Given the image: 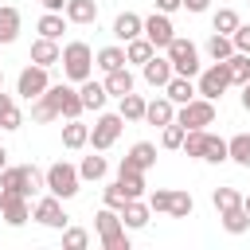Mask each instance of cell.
<instances>
[{
	"label": "cell",
	"mask_w": 250,
	"mask_h": 250,
	"mask_svg": "<svg viewBox=\"0 0 250 250\" xmlns=\"http://www.w3.org/2000/svg\"><path fill=\"white\" fill-rule=\"evenodd\" d=\"M176 121H180L184 129H207V125H215V102L195 94L191 102L176 105Z\"/></svg>",
	"instance_id": "obj_7"
},
{
	"label": "cell",
	"mask_w": 250,
	"mask_h": 250,
	"mask_svg": "<svg viewBox=\"0 0 250 250\" xmlns=\"http://www.w3.org/2000/svg\"><path fill=\"white\" fill-rule=\"evenodd\" d=\"M78 94H82V105H86L90 113H102V109H105V102H109L105 82H94V74H90L86 82H78Z\"/></svg>",
	"instance_id": "obj_15"
},
{
	"label": "cell",
	"mask_w": 250,
	"mask_h": 250,
	"mask_svg": "<svg viewBox=\"0 0 250 250\" xmlns=\"http://www.w3.org/2000/svg\"><path fill=\"white\" fill-rule=\"evenodd\" d=\"M219 223H223L227 234H246V230H250V215H246V207H230V211H223Z\"/></svg>",
	"instance_id": "obj_31"
},
{
	"label": "cell",
	"mask_w": 250,
	"mask_h": 250,
	"mask_svg": "<svg viewBox=\"0 0 250 250\" xmlns=\"http://www.w3.org/2000/svg\"><path fill=\"white\" fill-rule=\"evenodd\" d=\"M152 4H156V12H168V16L184 8V0H152Z\"/></svg>",
	"instance_id": "obj_48"
},
{
	"label": "cell",
	"mask_w": 250,
	"mask_h": 250,
	"mask_svg": "<svg viewBox=\"0 0 250 250\" xmlns=\"http://www.w3.org/2000/svg\"><path fill=\"white\" fill-rule=\"evenodd\" d=\"M121 129H125V117L121 113H98L94 117V125H90V145L98 148V152H105V148H113L117 145V137H121Z\"/></svg>",
	"instance_id": "obj_8"
},
{
	"label": "cell",
	"mask_w": 250,
	"mask_h": 250,
	"mask_svg": "<svg viewBox=\"0 0 250 250\" xmlns=\"http://www.w3.org/2000/svg\"><path fill=\"white\" fill-rule=\"evenodd\" d=\"M105 172H109V160L105 156H98V148H94V156H82V164H78V176L82 180H105Z\"/></svg>",
	"instance_id": "obj_30"
},
{
	"label": "cell",
	"mask_w": 250,
	"mask_h": 250,
	"mask_svg": "<svg viewBox=\"0 0 250 250\" xmlns=\"http://www.w3.org/2000/svg\"><path fill=\"white\" fill-rule=\"evenodd\" d=\"M62 246L66 250H86L90 246V234L82 227H62Z\"/></svg>",
	"instance_id": "obj_45"
},
{
	"label": "cell",
	"mask_w": 250,
	"mask_h": 250,
	"mask_svg": "<svg viewBox=\"0 0 250 250\" xmlns=\"http://www.w3.org/2000/svg\"><path fill=\"white\" fill-rule=\"evenodd\" d=\"M230 39H234V51H242V55H250V23H238V31H234Z\"/></svg>",
	"instance_id": "obj_47"
},
{
	"label": "cell",
	"mask_w": 250,
	"mask_h": 250,
	"mask_svg": "<svg viewBox=\"0 0 250 250\" xmlns=\"http://www.w3.org/2000/svg\"><path fill=\"white\" fill-rule=\"evenodd\" d=\"M121 164H125V168H137V172H148V168L156 164V145H152V141H137V145L121 156Z\"/></svg>",
	"instance_id": "obj_16"
},
{
	"label": "cell",
	"mask_w": 250,
	"mask_h": 250,
	"mask_svg": "<svg viewBox=\"0 0 250 250\" xmlns=\"http://www.w3.org/2000/svg\"><path fill=\"white\" fill-rule=\"evenodd\" d=\"M152 55H156V47H152L145 35H137V39H129V43H125V59H129V62H137V66H145Z\"/></svg>",
	"instance_id": "obj_32"
},
{
	"label": "cell",
	"mask_w": 250,
	"mask_h": 250,
	"mask_svg": "<svg viewBox=\"0 0 250 250\" xmlns=\"http://www.w3.org/2000/svg\"><path fill=\"white\" fill-rule=\"evenodd\" d=\"M43 188H47V176H43L35 164H23V188H20V191L31 199V195H35V191H43Z\"/></svg>",
	"instance_id": "obj_39"
},
{
	"label": "cell",
	"mask_w": 250,
	"mask_h": 250,
	"mask_svg": "<svg viewBox=\"0 0 250 250\" xmlns=\"http://www.w3.org/2000/svg\"><path fill=\"white\" fill-rule=\"evenodd\" d=\"M137 35H145V16L121 12V16L113 20V39H117V43H129V39H137Z\"/></svg>",
	"instance_id": "obj_17"
},
{
	"label": "cell",
	"mask_w": 250,
	"mask_h": 250,
	"mask_svg": "<svg viewBox=\"0 0 250 250\" xmlns=\"http://www.w3.org/2000/svg\"><path fill=\"white\" fill-rule=\"evenodd\" d=\"M4 168H8V148L0 145V172H4Z\"/></svg>",
	"instance_id": "obj_52"
},
{
	"label": "cell",
	"mask_w": 250,
	"mask_h": 250,
	"mask_svg": "<svg viewBox=\"0 0 250 250\" xmlns=\"http://www.w3.org/2000/svg\"><path fill=\"white\" fill-rule=\"evenodd\" d=\"M86 145H90V125H82L78 117H70V121L62 125V148L78 152V148H86Z\"/></svg>",
	"instance_id": "obj_24"
},
{
	"label": "cell",
	"mask_w": 250,
	"mask_h": 250,
	"mask_svg": "<svg viewBox=\"0 0 250 250\" xmlns=\"http://www.w3.org/2000/svg\"><path fill=\"white\" fill-rule=\"evenodd\" d=\"M94 66L102 70V74H109V70H117V66H129V59H125V47H102L98 55H94Z\"/></svg>",
	"instance_id": "obj_25"
},
{
	"label": "cell",
	"mask_w": 250,
	"mask_h": 250,
	"mask_svg": "<svg viewBox=\"0 0 250 250\" xmlns=\"http://www.w3.org/2000/svg\"><path fill=\"white\" fill-rule=\"evenodd\" d=\"M0 90H4V70H0Z\"/></svg>",
	"instance_id": "obj_54"
},
{
	"label": "cell",
	"mask_w": 250,
	"mask_h": 250,
	"mask_svg": "<svg viewBox=\"0 0 250 250\" xmlns=\"http://www.w3.org/2000/svg\"><path fill=\"white\" fill-rule=\"evenodd\" d=\"M121 105H117V113L125 117V121H145V109H148V102L141 98V94H125V98H117Z\"/></svg>",
	"instance_id": "obj_33"
},
{
	"label": "cell",
	"mask_w": 250,
	"mask_h": 250,
	"mask_svg": "<svg viewBox=\"0 0 250 250\" xmlns=\"http://www.w3.org/2000/svg\"><path fill=\"white\" fill-rule=\"evenodd\" d=\"M164 94H168L176 105H184V102H191L199 90H195V82H191V78H184V74H172V82L164 86Z\"/></svg>",
	"instance_id": "obj_26"
},
{
	"label": "cell",
	"mask_w": 250,
	"mask_h": 250,
	"mask_svg": "<svg viewBox=\"0 0 250 250\" xmlns=\"http://www.w3.org/2000/svg\"><path fill=\"white\" fill-rule=\"evenodd\" d=\"M133 86H137V78H133L129 66H117V70L105 74V90H109V98H125V94H133Z\"/></svg>",
	"instance_id": "obj_23"
},
{
	"label": "cell",
	"mask_w": 250,
	"mask_h": 250,
	"mask_svg": "<svg viewBox=\"0 0 250 250\" xmlns=\"http://www.w3.org/2000/svg\"><path fill=\"white\" fill-rule=\"evenodd\" d=\"M102 199H105V207H113V211H121L125 207V188H121V180H113V184H105V191H102Z\"/></svg>",
	"instance_id": "obj_46"
},
{
	"label": "cell",
	"mask_w": 250,
	"mask_h": 250,
	"mask_svg": "<svg viewBox=\"0 0 250 250\" xmlns=\"http://www.w3.org/2000/svg\"><path fill=\"white\" fill-rule=\"evenodd\" d=\"M20 125H23V113H20L16 98L0 90V129H8V133H12V129H20Z\"/></svg>",
	"instance_id": "obj_28"
},
{
	"label": "cell",
	"mask_w": 250,
	"mask_h": 250,
	"mask_svg": "<svg viewBox=\"0 0 250 250\" xmlns=\"http://www.w3.org/2000/svg\"><path fill=\"white\" fill-rule=\"evenodd\" d=\"M43 176H47V191H51V195H59V199H74V195H78V188H82L78 168H74V164H66V160H55Z\"/></svg>",
	"instance_id": "obj_5"
},
{
	"label": "cell",
	"mask_w": 250,
	"mask_h": 250,
	"mask_svg": "<svg viewBox=\"0 0 250 250\" xmlns=\"http://www.w3.org/2000/svg\"><path fill=\"white\" fill-rule=\"evenodd\" d=\"M20 8H12V4H0V47H8V43H16L20 39Z\"/></svg>",
	"instance_id": "obj_22"
},
{
	"label": "cell",
	"mask_w": 250,
	"mask_h": 250,
	"mask_svg": "<svg viewBox=\"0 0 250 250\" xmlns=\"http://www.w3.org/2000/svg\"><path fill=\"white\" fill-rule=\"evenodd\" d=\"M184 8H188L191 16H203V12L211 8V0H184Z\"/></svg>",
	"instance_id": "obj_49"
},
{
	"label": "cell",
	"mask_w": 250,
	"mask_h": 250,
	"mask_svg": "<svg viewBox=\"0 0 250 250\" xmlns=\"http://www.w3.org/2000/svg\"><path fill=\"white\" fill-rule=\"evenodd\" d=\"M39 4H43L47 12H62V8H66V0H39Z\"/></svg>",
	"instance_id": "obj_50"
},
{
	"label": "cell",
	"mask_w": 250,
	"mask_h": 250,
	"mask_svg": "<svg viewBox=\"0 0 250 250\" xmlns=\"http://www.w3.org/2000/svg\"><path fill=\"white\" fill-rule=\"evenodd\" d=\"M164 55L172 59V66H176V74H184V78H199V70H203V62H199V47L191 43V39H184V35H176L168 47H164Z\"/></svg>",
	"instance_id": "obj_3"
},
{
	"label": "cell",
	"mask_w": 250,
	"mask_h": 250,
	"mask_svg": "<svg viewBox=\"0 0 250 250\" xmlns=\"http://www.w3.org/2000/svg\"><path fill=\"white\" fill-rule=\"evenodd\" d=\"M94 227H98V238H102L105 250H129V227L121 223V211L102 207L94 215Z\"/></svg>",
	"instance_id": "obj_2"
},
{
	"label": "cell",
	"mask_w": 250,
	"mask_h": 250,
	"mask_svg": "<svg viewBox=\"0 0 250 250\" xmlns=\"http://www.w3.org/2000/svg\"><path fill=\"white\" fill-rule=\"evenodd\" d=\"M141 74H145V82H148L152 90H164V86L172 82L176 66H172V59H168V55H152V59L141 66Z\"/></svg>",
	"instance_id": "obj_14"
},
{
	"label": "cell",
	"mask_w": 250,
	"mask_h": 250,
	"mask_svg": "<svg viewBox=\"0 0 250 250\" xmlns=\"http://www.w3.org/2000/svg\"><path fill=\"white\" fill-rule=\"evenodd\" d=\"M0 215H4L8 227H23V223L31 219L27 195H23V191H4V188H0Z\"/></svg>",
	"instance_id": "obj_12"
},
{
	"label": "cell",
	"mask_w": 250,
	"mask_h": 250,
	"mask_svg": "<svg viewBox=\"0 0 250 250\" xmlns=\"http://www.w3.org/2000/svg\"><path fill=\"white\" fill-rule=\"evenodd\" d=\"M184 133H188V129H184L180 121L164 125V129H160V148H184Z\"/></svg>",
	"instance_id": "obj_43"
},
{
	"label": "cell",
	"mask_w": 250,
	"mask_h": 250,
	"mask_svg": "<svg viewBox=\"0 0 250 250\" xmlns=\"http://www.w3.org/2000/svg\"><path fill=\"white\" fill-rule=\"evenodd\" d=\"M0 188H4V191H20V188H23V164H8V168L0 172Z\"/></svg>",
	"instance_id": "obj_44"
},
{
	"label": "cell",
	"mask_w": 250,
	"mask_h": 250,
	"mask_svg": "<svg viewBox=\"0 0 250 250\" xmlns=\"http://www.w3.org/2000/svg\"><path fill=\"white\" fill-rule=\"evenodd\" d=\"M117 180H121V188H125V195H129V199H141V195H145V172L117 164Z\"/></svg>",
	"instance_id": "obj_27"
},
{
	"label": "cell",
	"mask_w": 250,
	"mask_h": 250,
	"mask_svg": "<svg viewBox=\"0 0 250 250\" xmlns=\"http://www.w3.org/2000/svg\"><path fill=\"white\" fill-rule=\"evenodd\" d=\"M62 16L70 20V23H98V0H66V8H62Z\"/></svg>",
	"instance_id": "obj_21"
},
{
	"label": "cell",
	"mask_w": 250,
	"mask_h": 250,
	"mask_svg": "<svg viewBox=\"0 0 250 250\" xmlns=\"http://www.w3.org/2000/svg\"><path fill=\"white\" fill-rule=\"evenodd\" d=\"M203 145H207V129H188L184 133V156L203 160Z\"/></svg>",
	"instance_id": "obj_38"
},
{
	"label": "cell",
	"mask_w": 250,
	"mask_h": 250,
	"mask_svg": "<svg viewBox=\"0 0 250 250\" xmlns=\"http://www.w3.org/2000/svg\"><path fill=\"white\" fill-rule=\"evenodd\" d=\"M47 98L55 102V109H59V117H62V121H70V117H82V113H86L82 94H78V86H70V82H51V86H47Z\"/></svg>",
	"instance_id": "obj_9"
},
{
	"label": "cell",
	"mask_w": 250,
	"mask_h": 250,
	"mask_svg": "<svg viewBox=\"0 0 250 250\" xmlns=\"http://www.w3.org/2000/svg\"><path fill=\"white\" fill-rule=\"evenodd\" d=\"M227 148H230V160L238 168H250V133H234L227 141Z\"/></svg>",
	"instance_id": "obj_36"
},
{
	"label": "cell",
	"mask_w": 250,
	"mask_h": 250,
	"mask_svg": "<svg viewBox=\"0 0 250 250\" xmlns=\"http://www.w3.org/2000/svg\"><path fill=\"white\" fill-rule=\"evenodd\" d=\"M145 121H148V125H160V129H164V125H172V121H176V102H172L168 94L152 98V102H148V109H145Z\"/></svg>",
	"instance_id": "obj_19"
},
{
	"label": "cell",
	"mask_w": 250,
	"mask_h": 250,
	"mask_svg": "<svg viewBox=\"0 0 250 250\" xmlns=\"http://www.w3.org/2000/svg\"><path fill=\"white\" fill-rule=\"evenodd\" d=\"M148 207L160 211V215H172V219H188L195 211V199L188 191H172V188H156L148 191Z\"/></svg>",
	"instance_id": "obj_6"
},
{
	"label": "cell",
	"mask_w": 250,
	"mask_h": 250,
	"mask_svg": "<svg viewBox=\"0 0 250 250\" xmlns=\"http://www.w3.org/2000/svg\"><path fill=\"white\" fill-rule=\"evenodd\" d=\"M148 219H152V207H148V199H125V207H121V223H125L129 230H141V227H148Z\"/></svg>",
	"instance_id": "obj_20"
},
{
	"label": "cell",
	"mask_w": 250,
	"mask_h": 250,
	"mask_svg": "<svg viewBox=\"0 0 250 250\" xmlns=\"http://www.w3.org/2000/svg\"><path fill=\"white\" fill-rule=\"evenodd\" d=\"M66 23H70V20H66L62 12H43L35 27H39V35H47V39H62V31H66Z\"/></svg>",
	"instance_id": "obj_29"
},
{
	"label": "cell",
	"mask_w": 250,
	"mask_h": 250,
	"mask_svg": "<svg viewBox=\"0 0 250 250\" xmlns=\"http://www.w3.org/2000/svg\"><path fill=\"white\" fill-rule=\"evenodd\" d=\"M211 203H215V211L223 215V211H230V207H242V195H238L234 188H215V191H211Z\"/></svg>",
	"instance_id": "obj_40"
},
{
	"label": "cell",
	"mask_w": 250,
	"mask_h": 250,
	"mask_svg": "<svg viewBox=\"0 0 250 250\" xmlns=\"http://www.w3.org/2000/svg\"><path fill=\"white\" fill-rule=\"evenodd\" d=\"M227 62H230V82H234V86H242V82H250V55H242V51H234V55H230Z\"/></svg>",
	"instance_id": "obj_41"
},
{
	"label": "cell",
	"mask_w": 250,
	"mask_h": 250,
	"mask_svg": "<svg viewBox=\"0 0 250 250\" xmlns=\"http://www.w3.org/2000/svg\"><path fill=\"white\" fill-rule=\"evenodd\" d=\"M207 55H211V62H223V59H230V55H234V39H230V35H219V31H211V39H207Z\"/></svg>",
	"instance_id": "obj_34"
},
{
	"label": "cell",
	"mask_w": 250,
	"mask_h": 250,
	"mask_svg": "<svg viewBox=\"0 0 250 250\" xmlns=\"http://www.w3.org/2000/svg\"><path fill=\"white\" fill-rule=\"evenodd\" d=\"M47 86H51V74H47V66H39V62L23 66V70H20V78H16V94H20L23 102L43 98V94H47Z\"/></svg>",
	"instance_id": "obj_10"
},
{
	"label": "cell",
	"mask_w": 250,
	"mask_h": 250,
	"mask_svg": "<svg viewBox=\"0 0 250 250\" xmlns=\"http://www.w3.org/2000/svg\"><path fill=\"white\" fill-rule=\"evenodd\" d=\"M223 160H230L227 141H223V137H215V133H207V145H203V164H223Z\"/></svg>",
	"instance_id": "obj_35"
},
{
	"label": "cell",
	"mask_w": 250,
	"mask_h": 250,
	"mask_svg": "<svg viewBox=\"0 0 250 250\" xmlns=\"http://www.w3.org/2000/svg\"><path fill=\"white\" fill-rule=\"evenodd\" d=\"M230 86H234V82H230V62H227V59H223V62H211V66H203V70H199V78H195L199 98H211V102H219Z\"/></svg>",
	"instance_id": "obj_4"
},
{
	"label": "cell",
	"mask_w": 250,
	"mask_h": 250,
	"mask_svg": "<svg viewBox=\"0 0 250 250\" xmlns=\"http://www.w3.org/2000/svg\"><path fill=\"white\" fill-rule=\"evenodd\" d=\"M31 219L39 223V227H51V230H62V227H70V215L62 211V199L59 195H43V199H35V207H31Z\"/></svg>",
	"instance_id": "obj_11"
},
{
	"label": "cell",
	"mask_w": 250,
	"mask_h": 250,
	"mask_svg": "<svg viewBox=\"0 0 250 250\" xmlns=\"http://www.w3.org/2000/svg\"><path fill=\"white\" fill-rule=\"evenodd\" d=\"M94 74V47L86 43V39H70V43H62V78L66 82H86Z\"/></svg>",
	"instance_id": "obj_1"
},
{
	"label": "cell",
	"mask_w": 250,
	"mask_h": 250,
	"mask_svg": "<svg viewBox=\"0 0 250 250\" xmlns=\"http://www.w3.org/2000/svg\"><path fill=\"white\" fill-rule=\"evenodd\" d=\"M55 117H59V109H55V102H51L47 94L31 102V121H39V125H47V121H55Z\"/></svg>",
	"instance_id": "obj_42"
},
{
	"label": "cell",
	"mask_w": 250,
	"mask_h": 250,
	"mask_svg": "<svg viewBox=\"0 0 250 250\" xmlns=\"http://www.w3.org/2000/svg\"><path fill=\"white\" fill-rule=\"evenodd\" d=\"M242 109L250 113V82H242Z\"/></svg>",
	"instance_id": "obj_51"
},
{
	"label": "cell",
	"mask_w": 250,
	"mask_h": 250,
	"mask_svg": "<svg viewBox=\"0 0 250 250\" xmlns=\"http://www.w3.org/2000/svg\"><path fill=\"white\" fill-rule=\"evenodd\" d=\"M31 62H39V66H55V62H62V47H59V39H47V35H39L35 43H31Z\"/></svg>",
	"instance_id": "obj_18"
},
{
	"label": "cell",
	"mask_w": 250,
	"mask_h": 250,
	"mask_svg": "<svg viewBox=\"0 0 250 250\" xmlns=\"http://www.w3.org/2000/svg\"><path fill=\"white\" fill-rule=\"evenodd\" d=\"M145 39H148L156 51H164V47L176 39L172 16H168V12H152V16H145Z\"/></svg>",
	"instance_id": "obj_13"
},
{
	"label": "cell",
	"mask_w": 250,
	"mask_h": 250,
	"mask_svg": "<svg viewBox=\"0 0 250 250\" xmlns=\"http://www.w3.org/2000/svg\"><path fill=\"white\" fill-rule=\"evenodd\" d=\"M238 23H242V20H238V12H234V8H219V12L211 16V27H215L219 35H234V31H238Z\"/></svg>",
	"instance_id": "obj_37"
},
{
	"label": "cell",
	"mask_w": 250,
	"mask_h": 250,
	"mask_svg": "<svg viewBox=\"0 0 250 250\" xmlns=\"http://www.w3.org/2000/svg\"><path fill=\"white\" fill-rule=\"evenodd\" d=\"M242 207H246V215H250V195H242Z\"/></svg>",
	"instance_id": "obj_53"
}]
</instances>
